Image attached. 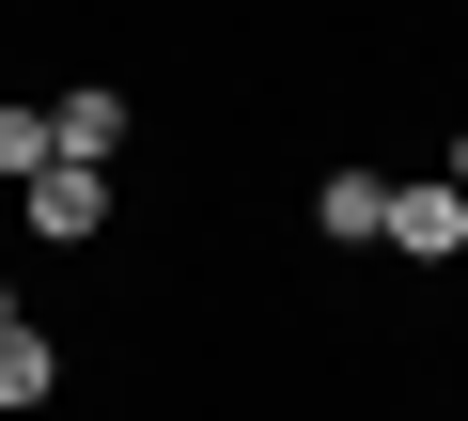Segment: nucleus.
<instances>
[{
    "label": "nucleus",
    "instance_id": "f257e3e1",
    "mask_svg": "<svg viewBox=\"0 0 468 421\" xmlns=\"http://www.w3.org/2000/svg\"><path fill=\"white\" fill-rule=\"evenodd\" d=\"M16 203H32V235H48V250H79V235H110V172H79V156H48V172H32Z\"/></svg>",
    "mask_w": 468,
    "mask_h": 421
},
{
    "label": "nucleus",
    "instance_id": "f03ea898",
    "mask_svg": "<svg viewBox=\"0 0 468 421\" xmlns=\"http://www.w3.org/2000/svg\"><path fill=\"white\" fill-rule=\"evenodd\" d=\"M390 250H406V266H452V250H468V187H452V172L390 187Z\"/></svg>",
    "mask_w": 468,
    "mask_h": 421
},
{
    "label": "nucleus",
    "instance_id": "7ed1b4c3",
    "mask_svg": "<svg viewBox=\"0 0 468 421\" xmlns=\"http://www.w3.org/2000/svg\"><path fill=\"white\" fill-rule=\"evenodd\" d=\"M313 235L375 250V235H390V172H328V187H313Z\"/></svg>",
    "mask_w": 468,
    "mask_h": 421
},
{
    "label": "nucleus",
    "instance_id": "20e7f679",
    "mask_svg": "<svg viewBox=\"0 0 468 421\" xmlns=\"http://www.w3.org/2000/svg\"><path fill=\"white\" fill-rule=\"evenodd\" d=\"M48 156L110 172V156H125V94H63V110H48Z\"/></svg>",
    "mask_w": 468,
    "mask_h": 421
},
{
    "label": "nucleus",
    "instance_id": "39448f33",
    "mask_svg": "<svg viewBox=\"0 0 468 421\" xmlns=\"http://www.w3.org/2000/svg\"><path fill=\"white\" fill-rule=\"evenodd\" d=\"M63 390V359H48V328L16 312V328H0V421H16V405H48Z\"/></svg>",
    "mask_w": 468,
    "mask_h": 421
},
{
    "label": "nucleus",
    "instance_id": "423d86ee",
    "mask_svg": "<svg viewBox=\"0 0 468 421\" xmlns=\"http://www.w3.org/2000/svg\"><path fill=\"white\" fill-rule=\"evenodd\" d=\"M48 172V110H0V187H32Z\"/></svg>",
    "mask_w": 468,
    "mask_h": 421
},
{
    "label": "nucleus",
    "instance_id": "0eeeda50",
    "mask_svg": "<svg viewBox=\"0 0 468 421\" xmlns=\"http://www.w3.org/2000/svg\"><path fill=\"white\" fill-rule=\"evenodd\" d=\"M452 187H468V125H452Z\"/></svg>",
    "mask_w": 468,
    "mask_h": 421
},
{
    "label": "nucleus",
    "instance_id": "6e6552de",
    "mask_svg": "<svg viewBox=\"0 0 468 421\" xmlns=\"http://www.w3.org/2000/svg\"><path fill=\"white\" fill-rule=\"evenodd\" d=\"M0 328H16V297H0Z\"/></svg>",
    "mask_w": 468,
    "mask_h": 421
}]
</instances>
